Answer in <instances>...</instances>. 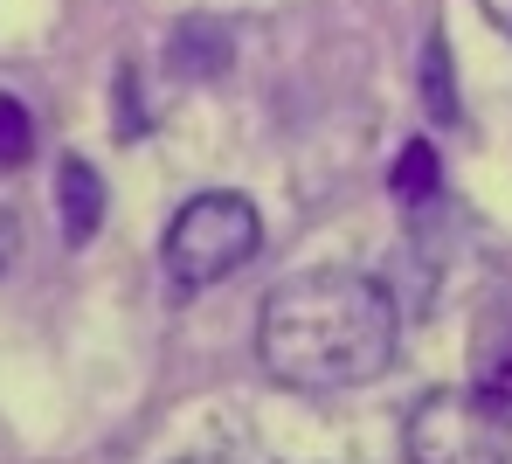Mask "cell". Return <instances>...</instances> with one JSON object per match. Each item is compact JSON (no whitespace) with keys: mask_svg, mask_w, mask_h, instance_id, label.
I'll list each match as a JSON object with an SVG mask.
<instances>
[{"mask_svg":"<svg viewBox=\"0 0 512 464\" xmlns=\"http://www.w3.org/2000/svg\"><path fill=\"white\" fill-rule=\"evenodd\" d=\"M395 298L360 271H298L263 298L256 354L284 388H360L395 361Z\"/></svg>","mask_w":512,"mask_h":464,"instance_id":"obj_1","label":"cell"},{"mask_svg":"<svg viewBox=\"0 0 512 464\" xmlns=\"http://www.w3.org/2000/svg\"><path fill=\"white\" fill-rule=\"evenodd\" d=\"M256 250H263V222H256L250 194H236V187L194 194L167 222V271L187 291H208V284L236 278Z\"/></svg>","mask_w":512,"mask_h":464,"instance_id":"obj_2","label":"cell"},{"mask_svg":"<svg viewBox=\"0 0 512 464\" xmlns=\"http://www.w3.org/2000/svg\"><path fill=\"white\" fill-rule=\"evenodd\" d=\"M409 464H506V423L471 388H436L409 409Z\"/></svg>","mask_w":512,"mask_h":464,"instance_id":"obj_3","label":"cell"},{"mask_svg":"<svg viewBox=\"0 0 512 464\" xmlns=\"http://www.w3.org/2000/svg\"><path fill=\"white\" fill-rule=\"evenodd\" d=\"M471 395L512 423V291H499L471 326Z\"/></svg>","mask_w":512,"mask_h":464,"instance_id":"obj_4","label":"cell"},{"mask_svg":"<svg viewBox=\"0 0 512 464\" xmlns=\"http://www.w3.org/2000/svg\"><path fill=\"white\" fill-rule=\"evenodd\" d=\"M56 208H63V236L90 243L97 222H104V174L90 160H63L56 167Z\"/></svg>","mask_w":512,"mask_h":464,"instance_id":"obj_5","label":"cell"},{"mask_svg":"<svg viewBox=\"0 0 512 464\" xmlns=\"http://www.w3.org/2000/svg\"><path fill=\"white\" fill-rule=\"evenodd\" d=\"M222 63H229V42H222V28H215V21H180V35H173V70L222 77Z\"/></svg>","mask_w":512,"mask_h":464,"instance_id":"obj_6","label":"cell"},{"mask_svg":"<svg viewBox=\"0 0 512 464\" xmlns=\"http://www.w3.org/2000/svg\"><path fill=\"white\" fill-rule=\"evenodd\" d=\"M436 181H443V167H436V146L429 139H409L402 146V160H395V201H429L436 194Z\"/></svg>","mask_w":512,"mask_h":464,"instance_id":"obj_7","label":"cell"},{"mask_svg":"<svg viewBox=\"0 0 512 464\" xmlns=\"http://www.w3.org/2000/svg\"><path fill=\"white\" fill-rule=\"evenodd\" d=\"M28 153H35V118H28V104H21V97L0 91V174L28 167Z\"/></svg>","mask_w":512,"mask_h":464,"instance_id":"obj_8","label":"cell"},{"mask_svg":"<svg viewBox=\"0 0 512 464\" xmlns=\"http://www.w3.org/2000/svg\"><path fill=\"white\" fill-rule=\"evenodd\" d=\"M423 97H429V111L450 125L457 118V91H450V42L443 35H429V49H423Z\"/></svg>","mask_w":512,"mask_h":464,"instance_id":"obj_9","label":"cell"},{"mask_svg":"<svg viewBox=\"0 0 512 464\" xmlns=\"http://www.w3.org/2000/svg\"><path fill=\"white\" fill-rule=\"evenodd\" d=\"M478 7H485L492 28H506V35H512V0H478Z\"/></svg>","mask_w":512,"mask_h":464,"instance_id":"obj_10","label":"cell"},{"mask_svg":"<svg viewBox=\"0 0 512 464\" xmlns=\"http://www.w3.org/2000/svg\"><path fill=\"white\" fill-rule=\"evenodd\" d=\"M7 257H14V222L0 215V271H7Z\"/></svg>","mask_w":512,"mask_h":464,"instance_id":"obj_11","label":"cell"},{"mask_svg":"<svg viewBox=\"0 0 512 464\" xmlns=\"http://www.w3.org/2000/svg\"><path fill=\"white\" fill-rule=\"evenodd\" d=\"M180 464H229V458H180Z\"/></svg>","mask_w":512,"mask_h":464,"instance_id":"obj_12","label":"cell"}]
</instances>
